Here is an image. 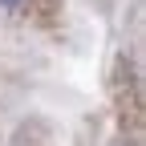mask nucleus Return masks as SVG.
I'll use <instances>...</instances> for the list:
<instances>
[{
    "mask_svg": "<svg viewBox=\"0 0 146 146\" xmlns=\"http://www.w3.org/2000/svg\"><path fill=\"white\" fill-rule=\"evenodd\" d=\"M8 4H12V0H8Z\"/></svg>",
    "mask_w": 146,
    "mask_h": 146,
    "instance_id": "1",
    "label": "nucleus"
}]
</instances>
